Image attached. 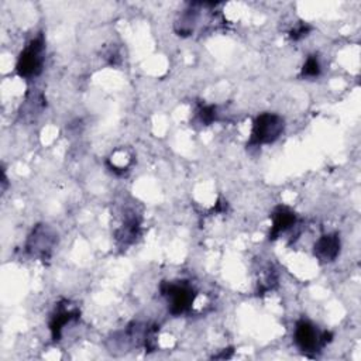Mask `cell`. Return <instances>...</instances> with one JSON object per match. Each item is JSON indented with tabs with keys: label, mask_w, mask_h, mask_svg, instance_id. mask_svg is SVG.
I'll return each instance as SVG.
<instances>
[{
	"label": "cell",
	"mask_w": 361,
	"mask_h": 361,
	"mask_svg": "<svg viewBox=\"0 0 361 361\" xmlns=\"http://www.w3.org/2000/svg\"><path fill=\"white\" fill-rule=\"evenodd\" d=\"M140 228H141V221L140 219L133 213V216L126 217L123 226L117 230L116 233V238L118 241H121L123 244H130L133 243L137 235L140 234Z\"/></svg>",
	"instance_id": "obj_9"
},
{
	"label": "cell",
	"mask_w": 361,
	"mask_h": 361,
	"mask_svg": "<svg viewBox=\"0 0 361 361\" xmlns=\"http://www.w3.org/2000/svg\"><path fill=\"white\" fill-rule=\"evenodd\" d=\"M217 114V107L214 104H199L196 109V117L203 126H210L213 121H216Z\"/></svg>",
	"instance_id": "obj_10"
},
{
	"label": "cell",
	"mask_w": 361,
	"mask_h": 361,
	"mask_svg": "<svg viewBox=\"0 0 361 361\" xmlns=\"http://www.w3.org/2000/svg\"><path fill=\"white\" fill-rule=\"evenodd\" d=\"M285 120L276 113H261L252 121L248 144L258 147L275 142L283 133Z\"/></svg>",
	"instance_id": "obj_1"
},
{
	"label": "cell",
	"mask_w": 361,
	"mask_h": 361,
	"mask_svg": "<svg viewBox=\"0 0 361 361\" xmlns=\"http://www.w3.org/2000/svg\"><path fill=\"white\" fill-rule=\"evenodd\" d=\"M78 317H79L78 309L68 307L66 305H58V309L55 310V313L52 314L51 322H49V330H51L52 340L58 341L62 336L63 327Z\"/></svg>",
	"instance_id": "obj_8"
},
{
	"label": "cell",
	"mask_w": 361,
	"mask_h": 361,
	"mask_svg": "<svg viewBox=\"0 0 361 361\" xmlns=\"http://www.w3.org/2000/svg\"><path fill=\"white\" fill-rule=\"evenodd\" d=\"M161 292L166 298L169 313L173 316L188 313L196 298V290L188 282H164Z\"/></svg>",
	"instance_id": "obj_3"
},
{
	"label": "cell",
	"mask_w": 361,
	"mask_h": 361,
	"mask_svg": "<svg viewBox=\"0 0 361 361\" xmlns=\"http://www.w3.org/2000/svg\"><path fill=\"white\" fill-rule=\"evenodd\" d=\"M310 30H312V27H310L309 24L300 23L299 25H296V27H293V28L290 30L289 37H290V39H293V41H299V39H302L303 37H306Z\"/></svg>",
	"instance_id": "obj_12"
},
{
	"label": "cell",
	"mask_w": 361,
	"mask_h": 361,
	"mask_svg": "<svg viewBox=\"0 0 361 361\" xmlns=\"http://www.w3.org/2000/svg\"><path fill=\"white\" fill-rule=\"evenodd\" d=\"M331 340L333 334L330 331H320L309 320H299L295 324L293 341L296 347L307 355L319 353Z\"/></svg>",
	"instance_id": "obj_2"
},
{
	"label": "cell",
	"mask_w": 361,
	"mask_h": 361,
	"mask_svg": "<svg viewBox=\"0 0 361 361\" xmlns=\"http://www.w3.org/2000/svg\"><path fill=\"white\" fill-rule=\"evenodd\" d=\"M55 243V234L51 228L47 227V224H38L27 241V251L31 255L48 258L51 254V250Z\"/></svg>",
	"instance_id": "obj_5"
},
{
	"label": "cell",
	"mask_w": 361,
	"mask_h": 361,
	"mask_svg": "<svg viewBox=\"0 0 361 361\" xmlns=\"http://www.w3.org/2000/svg\"><path fill=\"white\" fill-rule=\"evenodd\" d=\"M272 226L269 230V240L278 238L282 233L292 228L296 224V214L286 206H276L271 213Z\"/></svg>",
	"instance_id": "obj_7"
},
{
	"label": "cell",
	"mask_w": 361,
	"mask_h": 361,
	"mask_svg": "<svg viewBox=\"0 0 361 361\" xmlns=\"http://www.w3.org/2000/svg\"><path fill=\"white\" fill-rule=\"evenodd\" d=\"M341 240L337 233H327L317 238L313 245V255L322 262L329 264L333 262L340 254Z\"/></svg>",
	"instance_id": "obj_6"
},
{
	"label": "cell",
	"mask_w": 361,
	"mask_h": 361,
	"mask_svg": "<svg viewBox=\"0 0 361 361\" xmlns=\"http://www.w3.org/2000/svg\"><path fill=\"white\" fill-rule=\"evenodd\" d=\"M320 72H322V65H320L317 55H309L302 66L300 76L313 79V78H317L320 75Z\"/></svg>",
	"instance_id": "obj_11"
},
{
	"label": "cell",
	"mask_w": 361,
	"mask_h": 361,
	"mask_svg": "<svg viewBox=\"0 0 361 361\" xmlns=\"http://www.w3.org/2000/svg\"><path fill=\"white\" fill-rule=\"evenodd\" d=\"M44 39L42 37L34 38L30 41V44L20 52L17 63H16V72L20 78L30 79L35 78L41 73L42 65H44Z\"/></svg>",
	"instance_id": "obj_4"
}]
</instances>
